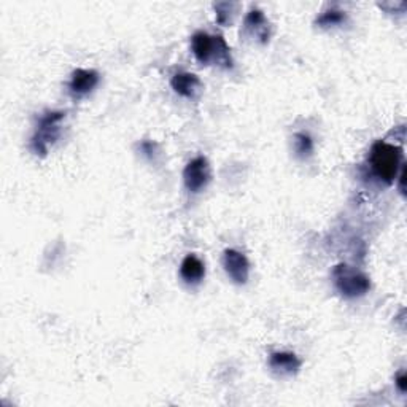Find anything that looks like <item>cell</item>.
<instances>
[{
  "instance_id": "8992f818",
  "label": "cell",
  "mask_w": 407,
  "mask_h": 407,
  "mask_svg": "<svg viewBox=\"0 0 407 407\" xmlns=\"http://www.w3.org/2000/svg\"><path fill=\"white\" fill-rule=\"evenodd\" d=\"M192 53L201 64H208L217 56L218 37H212L206 32H197L191 40Z\"/></svg>"
},
{
  "instance_id": "4fadbf2b",
  "label": "cell",
  "mask_w": 407,
  "mask_h": 407,
  "mask_svg": "<svg viewBox=\"0 0 407 407\" xmlns=\"http://www.w3.org/2000/svg\"><path fill=\"white\" fill-rule=\"evenodd\" d=\"M294 148H296V153L299 156H310L314 152L312 138L307 134H296V137H294Z\"/></svg>"
},
{
  "instance_id": "7c38bea8",
  "label": "cell",
  "mask_w": 407,
  "mask_h": 407,
  "mask_svg": "<svg viewBox=\"0 0 407 407\" xmlns=\"http://www.w3.org/2000/svg\"><path fill=\"white\" fill-rule=\"evenodd\" d=\"M345 21V13L341 10H328L317 19V24L321 28H329V26H339Z\"/></svg>"
},
{
  "instance_id": "ba28073f",
  "label": "cell",
  "mask_w": 407,
  "mask_h": 407,
  "mask_svg": "<svg viewBox=\"0 0 407 407\" xmlns=\"http://www.w3.org/2000/svg\"><path fill=\"white\" fill-rule=\"evenodd\" d=\"M172 88L177 94L183 96V98L195 99L201 89V80L195 73H177L172 78Z\"/></svg>"
},
{
  "instance_id": "5b68a950",
  "label": "cell",
  "mask_w": 407,
  "mask_h": 407,
  "mask_svg": "<svg viewBox=\"0 0 407 407\" xmlns=\"http://www.w3.org/2000/svg\"><path fill=\"white\" fill-rule=\"evenodd\" d=\"M223 266L234 283L245 285L250 275V264L245 255L237 250H226L223 256Z\"/></svg>"
},
{
  "instance_id": "9c48e42d",
  "label": "cell",
  "mask_w": 407,
  "mask_h": 407,
  "mask_svg": "<svg viewBox=\"0 0 407 407\" xmlns=\"http://www.w3.org/2000/svg\"><path fill=\"white\" fill-rule=\"evenodd\" d=\"M180 275L190 285H197V283L202 282L204 275H206V266H204V262L197 256L190 255L181 262Z\"/></svg>"
},
{
  "instance_id": "52a82bcc",
  "label": "cell",
  "mask_w": 407,
  "mask_h": 407,
  "mask_svg": "<svg viewBox=\"0 0 407 407\" xmlns=\"http://www.w3.org/2000/svg\"><path fill=\"white\" fill-rule=\"evenodd\" d=\"M99 83V73L88 69L75 71L71 80V91L75 96H84L93 91Z\"/></svg>"
},
{
  "instance_id": "3957f363",
  "label": "cell",
  "mask_w": 407,
  "mask_h": 407,
  "mask_svg": "<svg viewBox=\"0 0 407 407\" xmlns=\"http://www.w3.org/2000/svg\"><path fill=\"white\" fill-rule=\"evenodd\" d=\"M64 115L66 114H62V111H48L46 115L40 118L35 136L32 137V150L37 154H42V156L46 154L50 145H53L61 136L59 125L64 120Z\"/></svg>"
},
{
  "instance_id": "7a4b0ae2",
  "label": "cell",
  "mask_w": 407,
  "mask_h": 407,
  "mask_svg": "<svg viewBox=\"0 0 407 407\" xmlns=\"http://www.w3.org/2000/svg\"><path fill=\"white\" fill-rule=\"evenodd\" d=\"M333 278L336 288L345 298H360L371 288V282L363 272L355 271L347 264L336 266L333 271Z\"/></svg>"
},
{
  "instance_id": "5bb4252c",
  "label": "cell",
  "mask_w": 407,
  "mask_h": 407,
  "mask_svg": "<svg viewBox=\"0 0 407 407\" xmlns=\"http://www.w3.org/2000/svg\"><path fill=\"white\" fill-rule=\"evenodd\" d=\"M396 385H398V388H399L401 393H406V390H407V377H406V374H401V376L396 377Z\"/></svg>"
},
{
  "instance_id": "30bf717a",
  "label": "cell",
  "mask_w": 407,
  "mask_h": 407,
  "mask_svg": "<svg viewBox=\"0 0 407 407\" xmlns=\"http://www.w3.org/2000/svg\"><path fill=\"white\" fill-rule=\"evenodd\" d=\"M269 364L275 371H280L283 374H291L298 371L299 366H301V361H299V358L294 355V353L277 352L271 355Z\"/></svg>"
},
{
  "instance_id": "8fae6325",
  "label": "cell",
  "mask_w": 407,
  "mask_h": 407,
  "mask_svg": "<svg viewBox=\"0 0 407 407\" xmlns=\"http://www.w3.org/2000/svg\"><path fill=\"white\" fill-rule=\"evenodd\" d=\"M245 28L247 29H253L255 34L261 37L262 42L267 40V28H269V23H267L266 16L260 10H251L248 13L247 18H245Z\"/></svg>"
},
{
  "instance_id": "277c9868",
  "label": "cell",
  "mask_w": 407,
  "mask_h": 407,
  "mask_svg": "<svg viewBox=\"0 0 407 407\" xmlns=\"http://www.w3.org/2000/svg\"><path fill=\"white\" fill-rule=\"evenodd\" d=\"M183 180L186 190L191 192L202 191L210 181V165L206 158H195L185 168Z\"/></svg>"
},
{
  "instance_id": "6da1fadb",
  "label": "cell",
  "mask_w": 407,
  "mask_h": 407,
  "mask_svg": "<svg viewBox=\"0 0 407 407\" xmlns=\"http://www.w3.org/2000/svg\"><path fill=\"white\" fill-rule=\"evenodd\" d=\"M401 161H403V150L390 145L387 142L374 143L371 150V168L380 180L385 183H393L398 177Z\"/></svg>"
}]
</instances>
